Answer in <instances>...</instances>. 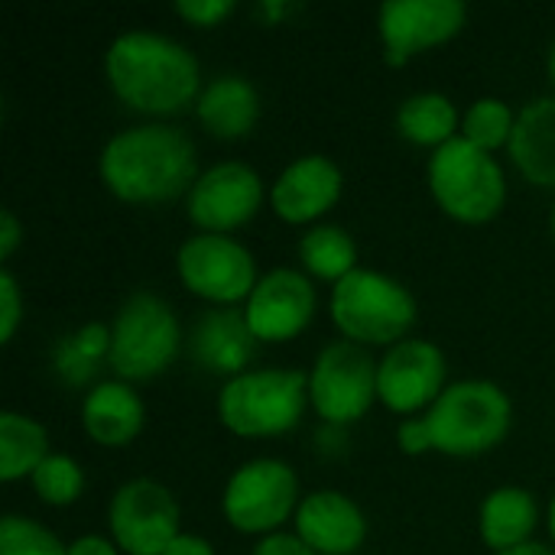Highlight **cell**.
<instances>
[{"label": "cell", "instance_id": "obj_1", "mask_svg": "<svg viewBox=\"0 0 555 555\" xmlns=\"http://www.w3.org/2000/svg\"><path fill=\"white\" fill-rule=\"evenodd\" d=\"M192 140L169 124H143L120 130L101 153V179L107 189L137 205L172 202L198 182Z\"/></svg>", "mask_w": 555, "mask_h": 555}, {"label": "cell", "instance_id": "obj_2", "mask_svg": "<svg viewBox=\"0 0 555 555\" xmlns=\"http://www.w3.org/2000/svg\"><path fill=\"white\" fill-rule=\"evenodd\" d=\"M104 65L117 98L146 114H176L202 94L195 55L159 33L117 36Z\"/></svg>", "mask_w": 555, "mask_h": 555}, {"label": "cell", "instance_id": "obj_3", "mask_svg": "<svg viewBox=\"0 0 555 555\" xmlns=\"http://www.w3.org/2000/svg\"><path fill=\"white\" fill-rule=\"evenodd\" d=\"M426 426L433 449L449 455H478L494 449L511 429V400L491 380H462L442 390L429 406Z\"/></svg>", "mask_w": 555, "mask_h": 555}, {"label": "cell", "instance_id": "obj_4", "mask_svg": "<svg viewBox=\"0 0 555 555\" xmlns=\"http://www.w3.org/2000/svg\"><path fill=\"white\" fill-rule=\"evenodd\" d=\"M306 400L302 371H247L224 384L218 416L234 436H280L302 420Z\"/></svg>", "mask_w": 555, "mask_h": 555}, {"label": "cell", "instance_id": "obj_5", "mask_svg": "<svg viewBox=\"0 0 555 555\" xmlns=\"http://www.w3.org/2000/svg\"><path fill=\"white\" fill-rule=\"evenodd\" d=\"M429 185L436 202L452 218L468 224L491 221L507 195L501 163L488 150L468 143L465 137H452L433 153Z\"/></svg>", "mask_w": 555, "mask_h": 555}, {"label": "cell", "instance_id": "obj_6", "mask_svg": "<svg viewBox=\"0 0 555 555\" xmlns=\"http://www.w3.org/2000/svg\"><path fill=\"white\" fill-rule=\"evenodd\" d=\"M332 319L358 345H400L416 325V299L406 286L377 270H354L335 283Z\"/></svg>", "mask_w": 555, "mask_h": 555}, {"label": "cell", "instance_id": "obj_7", "mask_svg": "<svg viewBox=\"0 0 555 555\" xmlns=\"http://www.w3.org/2000/svg\"><path fill=\"white\" fill-rule=\"evenodd\" d=\"M179 345L182 332L169 302L153 293H137L114 319L107 361L124 380H150L176 361Z\"/></svg>", "mask_w": 555, "mask_h": 555}, {"label": "cell", "instance_id": "obj_8", "mask_svg": "<svg viewBox=\"0 0 555 555\" xmlns=\"http://www.w3.org/2000/svg\"><path fill=\"white\" fill-rule=\"evenodd\" d=\"M377 367L374 358L358 341L328 345L309 377V397L322 420L354 423L367 413L377 397Z\"/></svg>", "mask_w": 555, "mask_h": 555}, {"label": "cell", "instance_id": "obj_9", "mask_svg": "<svg viewBox=\"0 0 555 555\" xmlns=\"http://www.w3.org/2000/svg\"><path fill=\"white\" fill-rule=\"evenodd\" d=\"M299 481L286 462L254 459L241 465L224 488V517L244 533L276 530L296 507Z\"/></svg>", "mask_w": 555, "mask_h": 555}, {"label": "cell", "instance_id": "obj_10", "mask_svg": "<svg viewBox=\"0 0 555 555\" xmlns=\"http://www.w3.org/2000/svg\"><path fill=\"white\" fill-rule=\"evenodd\" d=\"M179 276L182 283L211 299V302H237L250 299L257 286V267L247 247L224 234H195L179 247Z\"/></svg>", "mask_w": 555, "mask_h": 555}, {"label": "cell", "instance_id": "obj_11", "mask_svg": "<svg viewBox=\"0 0 555 555\" xmlns=\"http://www.w3.org/2000/svg\"><path fill=\"white\" fill-rule=\"evenodd\" d=\"M111 533L124 553L163 555L179 537V504L150 478L127 481L111 501Z\"/></svg>", "mask_w": 555, "mask_h": 555}, {"label": "cell", "instance_id": "obj_12", "mask_svg": "<svg viewBox=\"0 0 555 555\" xmlns=\"http://www.w3.org/2000/svg\"><path fill=\"white\" fill-rule=\"evenodd\" d=\"M462 0H387L377 13V29L390 65H403L413 52L452 39L465 23Z\"/></svg>", "mask_w": 555, "mask_h": 555}, {"label": "cell", "instance_id": "obj_13", "mask_svg": "<svg viewBox=\"0 0 555 555\" xmlns=\"http://www.w3.org/2000/svg\"><path fill=\"white\" fill-rule=\"evenodd\" d=\"M263 202L260 176L244 163H218L198 176L189 192V218L205 234L234 231L254 218Z\"/></svg>", "mask_w": 555, "mask_h": 555}, {"label": "cell", "instance_id": "obj_14", "mask_svg": "<svg viewBox=\"0 0 555 555\" xmlns=\"http://www.w3.org/2000/svg\"><path fill=\"white\" fill-rule=\"evenodd\" d=\"M446 354L433 341L406 338L387 351L377 367V397L393 413H416L442 397Z\"/></svg>", "mask_w": 555, "mask_h": 555}, {"label": "cell", "instance_id": "obj_15", "mask_svg": "<svg viewBox=\"0 0 555 555\" xmlns=\"http://www.w3.org/2000/svg\"><path fill=\"white\" fill-rule=\"evenodd\" d=\"M247 325L257 341H289L315 315V289L299 270H270L247 299Z\"/></svg>", "mask_w": 555, "mask_h": 555}, {"label": "cell", "instance_id": "obj_16", "mask_svg": "<svg viewBox=\"0 0 555 555\" xmlns=\"http://www.w3.org/2000/svg\"><path fill=\"white\" fill-rule=\"evenodd\" d=\"M296 533L315 553L351 555L367 537V520L345 494L315 491L296 511Z\"/></svg>", "mask_w": 555, "mask_h": 555}, {"label": "cell", "instance_id": "obj_17", "mask_svg": "<svg viewBox=\"0 0 555 555\" xmlns=\"http://www.w3.org/2000/svg\"><path fill=\"white\" fill-rule=\"evenodd\" d=\"M341 195V169L328 156H302L289 163L273 185V208L280 218L302 224L328 211Z\"/></svg>", "mask_w": 555, "mask_h": 555}, {"label": "cell", "instance_id": "obj_18", "mask_svg": "<svg viewBox=\"0 0 555 555\" xmlns=\"http://www.w3.org/2000/svg\"><path fill=\"white\" fill-rule=\"evenodd\" d=\"M507 150L533 185L555 189V98H537L520 111Z\"/></svg>", "mask_w": 555, "mask_h": 555}, {"label": "cell", "instance_id": "obj_19", "mask_svg": "<svg viewBox=\"0 0 555 555\" xmlns=\"http://www.w3.org/2000/svg\"><path fill=\"white\" fill-rule=\"evenodd\" d=\"M254 341L257 335L250 332L247 315H237L234 309L208 312L192 332V358L215 374H234L250 361Z\"/></svg>", "mask_w": 555, "mask_h": 555}, {"label": "cell", "instance_id": "obj_20", "mask_svg": "<svg viewBox=\"0 0 555 555\" xmlns=\"http://www.w3.org/2000/svg\"><path fill=\"white\" fill-rule=\"evenodd\" d=\"M198 120L224 140L244 137L260 117V94L244 75H218L195 101Z\"/></svg>", "mask_w": 555, "mask_h": 555}, {"label": "cell", "instance_id": "obj_21", "mask_svg": "<svg viewBox=\"0 0 555 555\" xmlns=\"http://www.w3.org/2000/svg\"><path fill=\"white\" fill-rule=\"evenodd\" d=\"M85 429L101 446H127L143 429V403L130 390V384H98L81 406Z\"/></svg>", "mask_w": 555, "mask_h": 555}, {"label": "cell", "instance_id": "obj_22", "mask_svg": "<svg viewBox=\"0 0 555 555\" xmlns=\"http://www.w3.org/2000/svg\"><path fill=\"white\" fill-rule=\"evenodd\" d=\"M533 527H537V501L524 488H498L481 504V537L498 553L530 543Z\"/></svg>", "mask_w": 555, "mask_h": 555}, {"label": "cell", "instance_id": "obj_23", "mask_svg": "<svg viewBox=\"0 0 555 555\" xmlns=\"http://www.w3.org/2000/svg\"><path fill=\"white\" fill-rule=\"evenodd\" d=\"M49 459V436L39 423L20 413L0 416V478L16 481L33 475Z\"/></svg>", "mask_w": 555, "mask_h": 555}, {"label": "cell", "instance_id": "obj_24", "mask_svg": "<svg viewBox=\"0 0 555 555\" xmlns=\"http://www.w3.org/2000/svg\"><path fill=\"white\" fill-rule=\"evenodd\" d=\"M397 127L406 140L420 143V146H442L452 140L455 127H459V114L455 104L446 94L436 91H423L413 94L400 104L397 111Z\"/></svg>", "mask_w": 555, "mask_h": 555}, {"label": "cell", "instance_id": "obj_25", "mask_svg": "<svg viewBox=\"0 0 555 555\" xmlns=\"http://www.w3.org/2000/svg\"><path fill=\"white\" fill-rule=\"evenodd\" d=\"M299 257L306 263V270H312L322 280H345L348 273H354V260H358V247L351 241V234L338 224H322L312 228L302 241H299Z\"/></svg>", "mask_w": 555, "mask_h": 555}, {"label": "cell", "instance_id": "obj_26", "mask_svg": "<svg viewBox=\"0 0 555 555\" xmlns=\"http://www.w3.org/2000/svg\"><path fill=\"white\" fill-rule=\"evenodd\" d=\"M514 111L501 101V98H481L468 107L465 114V124H462V137L481 150H498L501 143H511V133H514Z\"/></svg>", "mask_w": 555, "mask_h": 555}, {"label": "cell", "instance_id": "obj_27", "mask_svg": "<svg viewBox=\"0 0 555 555\" xmlns=\"http://www.w3.org/2000/svg\"><path fill=\"white\" fill-rule=\"evenodd\" d=\"M33 488L46 504L65 507V504L78 501V494L85 488V475H81L78 462H72L68 455H49L33 472Z\"/></svg>", "mask_w": 555, "mask_h": 555}, {"label": "cell", "instance_id": "obj_28", "mask_svg": "<svg viewBox=\"0 0 555 555\" xmlns=\"http://www.w3.org/2000/svg\"><path fill=\"white\" fill-rule=\"evenodd\" d=\"M0 555H68V550L36 520L10 514L0 520Z\"/></svg>", "mask_w": 555, "mask_h": 555}, {"label": "cell", "instance_id": "obj_29", "mask_svg": "<svg viewBox=\"0 0 555 555\" xmlns=\"http://www.w3.org/2000/svg\"><path fill=\"white\" fill-rule=\"evenodd\" d=\"M20 289H16V280L10 270L0 273V341H10L16 325H20Z\"/></svg>", "mask_w": 555, "mask_h": 555}, {"label": "cell", "instance_id": "obj_30", "mask_svg": "<svg viewBox=\"0 0 555 555\" xmlns=\"http://www.w3.org/2000/svg\"><path fill=\"white\" fill-rule=\"evenodd\" d=\"M234 10L231 0H179L176 13L185 16L195 26H215L218 20H224Z\"/></svg>", "mask_w": 555, "mask_h": 555}, {"label": "cell", "instance_id": "obj_31", "mask_svg": "<svg viewBox=\"0 0 555 555\" xmlns=\"http://www.w3.org/2000/svg\"><path fill=\"white\" fill-rule=\"evenodd\" d=\"M400 439V449L410 452V455H420L426 449H433V436H429V426H426V416L423 420H406L397 433Z\"/></svg>", "mask_w": 555, "mask_h": 555}, {"label": "cell", "instance_id": "obj_32", "mask_svg": "<svg viewBox=\"0 0 555 555\" xmlns=\"http://www.w3.org/2000/svg\"><path fill=\"white\" fill-rule=\"evenodd\" d=\"M254 555H319V553H315V550H309L299 537L273 533V537L260 540V546L254 550Z\"/></svg>", "mask_w": 555, "mask_h": 555}, {"label": "cell", "instance_id": "obj_33", "mask_svg": "<svg viewBox=\"0 0 555 555\" xmlns=\"http://www.w3.org/2000/svg\"><path fill=\"white\" fill-rule=\"evenodd\" d=\"M163 555H215V550L208 546V540L192 537V533H179Z\"/></svg>", "mask_w": 555, "mask_h": 555}, {"label": "cell", "instance_id": "obj_34", "mask_svg": "<svg viewBox=\"0 0 555 555\" xmlns=\"http://www.w3.org/2000/svg\"><path fill=\"white\" fill-rule=\"evenodd\" d=\"M20 244V224L10 208L0 211V257H10Z\"/></svg>", "mask_w": 555, "mask_h": 555}, {"label": "cell", "instance_id": "obj_35", "mask_svg": "<svg viewBox=\"0 0 555 555\" xmlns=\"http://www.w3.org/2000/svg\"><path fill=\"white\" fill-rule=\"evenodd\" d=\"M68 555H117V550L104 537H81L68 546Z\"/></svg>", "mask_w": 555, "mask_h": 555}, {"label": "cell", "instance_id": "obj_36", "mask_svg": "<svg viewBox=\"0 0 555 555\" xmlns=\"http://www.w3.org/2000/svg\"><path fill=\"white\" fill-rule=\"evenodd\" d=\"M498 555H555L553 550H546L543 543H524V546H514V550H507V553H498Z\"/></svg>", "mask_w": 555, "mask_h": 555}, {"label": "cell", "instance_id": "obj_37", "mask_svg": "<svg viewBox=\"0 0 555 555\" xmlns=\"http://www.w3.org/2000/svg\"><path fill=\"white\" fill-rule=\"evenodd\" d=\"M550 533H553V540H555V498H553V504H550Z\"/></svg>", "mask_w": 555, "mask_h": 555}, {"label": "cell", "instance_id": "obj_38", "mask_svg": "<svg viewBox=\"0 0 555 555\" xmlns=\"http://www.w3.org/2000/svg\"><path fill=\"white\" fill-rule=\"evenodd\" d=\"M550 75H553V81H555V42H553V52H550Z\"/></svg>", "mask_w": 555, "mask_h": 555}, {"label": "cell", "instance_id": "obj_39", "mask_svg": "<svg viewBox=\"0 0 555 555\" xmlns=\"http://www.w3.org/2000/svg\"><path fill=\"white\" fill-rule=\"evenodd\" d=\"M553 231H555V208H553Z\"/></svg>", "mask_w": 555, "mask_h": 555}]
</instances>
